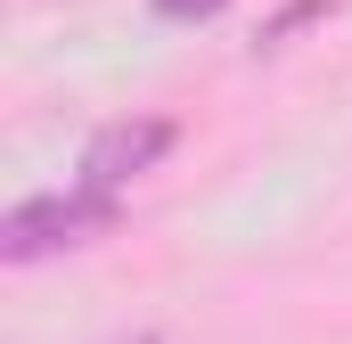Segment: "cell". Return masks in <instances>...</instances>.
Instances as JSON below:
<instances>
[{
    "instance_id": "1",
    "label": "cell",
    "mask_w": 352,
    "mask_h": 344,
    "mask_svg": "<svg viewBox=\"0 0 352 344\" xmlns=\"http://www.w3.org/2000/svg\"><path fill=\"white\" fill-rule=\"evenodd\" d=\"M115 213H123V197L82 189V180H74V189H50V197H25V205H8V222H0V262L25 270V262L66 255V246H90V238L115 230Z\"/></svg>"
},
{
    "instance_id": "2",
    "label": "cell",
    "mask_w": 352,
    "mask_h": 344,
    "mask_svg": "<svg viewBox=\"0 0 352 344\" xmlns=\"http://www.w3.org/2000/svg\"><path fill=\"white\" fill-rule=\"evenodd\" d=\"M173 123L164 115H123V123H107V131H90V148H82V189H107V197H123L140 172H156L164 156H173Z\"/></svg>"
},
{
    "instance_id": "3",
    "label": "cell",
    "mask_w": 352,
    "mask_h": 344,
    "mask_svg": "<svg viewBox=\"0 0 352 344\" xmlns=\"http://www.w3.org/2000/svg\"><path fill=\"white\" fill-rule=\"evenodd\" d=\"M148 8H156L164 25H205V17H221L230 0H148Z\"/></svg>"
},
{
    "instance_id": "4",
    "label": "cell",
    "mask_w": 352,
    "mask_h": 344,
    "mask_svg": "<svg viewBox=\"0 0 352 344\" xmlns=\"http://www.w3.org/2000/svg\"><path fill=\"white\" fill-rule=\"evenodd\" d=\"M303 17H328V0H295V8H278V17L263 25V50H270V41H287V33H295Z\"/></svg>"
}]
</instances>
